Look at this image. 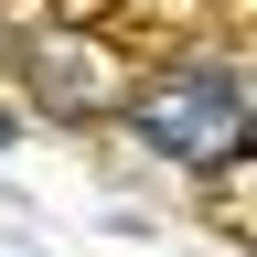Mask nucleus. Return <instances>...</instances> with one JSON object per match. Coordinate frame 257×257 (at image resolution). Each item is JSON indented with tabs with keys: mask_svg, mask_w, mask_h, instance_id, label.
<instances>
[{
	"mask_svg": "<svg viewBox=\"0 0 257 257\" xmlns=\"http://www.w3.org/2000/svg\"><path fill=\"white\" fill-rule=\"evenodd\" d=\"M140 140L161 161H236V140H246V86L225 75V64H182V75H161L140 96Z\"/></svg>",
	"mask_w": 257,
	"mask_h": 257,
	"instance_id": "1",
	"label": "nucleus"
}]
</instances>
